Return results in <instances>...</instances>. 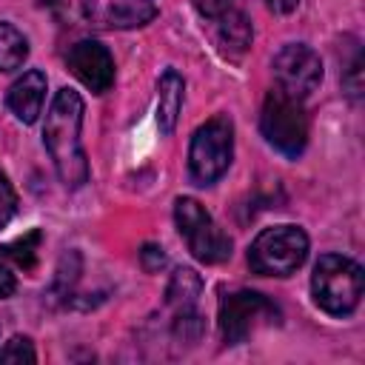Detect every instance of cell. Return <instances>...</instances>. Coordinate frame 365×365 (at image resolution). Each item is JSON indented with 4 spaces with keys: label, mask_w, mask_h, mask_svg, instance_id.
Here are the masks:
<instances>
[{
    "label": "cell",
    "mask_w": 365,
    "mask_h": 365,
    "mask_svg": "<svg viewBox=\"0 0 365 365\" xmlns=\"http://www.w3.org/2000/svg\"><path fill=\"white\" fill-rule=\"evenodd\" d=\"M26 57H29L26 37L11 23H0V71L20 68L26 63Z\"/></svg>",
    "instance_id": "9a60e30c"
},
{
    "label": "cell",
    "mask_w": 365,
    "mask_h": 365,
    "mask_svg": "<svg viewBox=\"0 0 365 365\" xmlns=\"http://www.w3.org/2000/svg\"><path fill=\"white\" fill-rule=\"evenodd\" d=\"M231 157H234V125L225 114H217L208 123H202L191 137V148H188L191 180L197 185L217 182L228 171Z\"/></svg>",
    "instance_id": "3957f363"
},
{
    "label": "cell",
    "mask_w": 365,
    "mask_h": 365,
    "mask_svg": "<svg viewBox=\"0 0 365 365\" xmlns=\"http://www.w3.org/2000/svg\"><path fill=\"white\" fill-rule=\"evenodd\" d=\"M83 14L97 29H140L157 17L151 0H83Z\"/></svg>",
    "instance_id": "30bf717a"
},
{
    "label": "cell",
    "mask_w": 365,
    "mask_h": 365,
    "mask_svg": "<svg viewBox=\"0 0 365 365\" xmlns=\"http://www.w3.org/2000/svg\"><path fill=\"white\" fill-rule=\"evenodd\" d=\"M174 220L188 242V251L200 262L217 265L231 257V237L211 220V214L194 197H180L174 202Z\"/></svg>",
    "instance_id": "8992f818"
},
{
    "label": "cell",
    "mask_w": 365,
    "mask_h": 365,
    "mask_svg": "<svg viewBox=\"0 0 365 365\" xmlns=\"http://www.w3.org/2000/svg\"><path fill=\"white\" fill-rule=\"evenodd\" d=\"M202 291V279L194 268H177L171 274V282L165 288V302L174 308V311H185V308H194L197 305V297Z\"/></svg>",
    "instance_id": "5bb4252c"
},
{
    "label": "cell",
    "mask_w": 365,
    "mask_h": 365,
    "mask_svg": "<svg viewBox=\"0 0 365 365\" xmlns=\"http://www.w3.org/2000/svg\"><path fill=\"white\" fill-rule=\"evenodd\" d=\"M182 97H185V80L174 68H165L157 83V125L163 134L174 131L177 117L182 111Z\"/></svg>",
    "instance_id": "4fadbf2b"
},
{
    "label": "cell",
    "mask_w": 365,
    "mask_h": 365,
    "mask_svg": "<svg viewBox=\"0 0 365 365\" xmlns=\"http://www.w3.org/2000/svg\"><path fill=\"white\" fill-rule=\"evenodd\" d=\"M66 66L94 94H106L114 86V57L97 40H77L66 54Z\"/></svg>",
    "instance_id": "9c48e42d"
},
{
    "label": "cell",
    "mask_w": 365,
    "mask_h": 365,
    "mask_svg": "<svg viewBox=\"0 0 365 365\" xmlns=\"http://www.w3.org/2000/svg\"><path fill=\"white\" fill-rule=\"evenodd\" d=\"M43 100H46V74L37 68L17 77L6 94V106L20 123H34L43 114Z\"/></svg>",
    "instance_id": "8fae6325"
},
{
    "label": "cell",
    "mask_w": 365,
    "mask_h": 365,
    "mask_svg": "<svg viewBox=\"0 0 365 365\" xmlns=\"http://www.w3.org/2000/svg\"><path fill=\"white\" fill-rule=\"evenodd\" d=\"M259 128L265 140L285 157H299L308 145V114L299 100L288 97L279 88L265 94L259 111Z\"/></svg>",
    "instance_id": "5b68a950"
},
{
    "label": "cell",
    "mask_w": 365,
    "mask_h": 365,
    "mask_svg": "<svg viewBox=\"0 0 365 365\" xmlns=\"http://www.w3.org/2000/svg\"><path fill=\"white\" fill-rule=\"evenodd\" d=\"M37 359V354H34V345H31V339L29 336H11L9 342H6V348L0 351V362H17V365H31Z\"/></svg>",
    "instance_id": "ac0fdd59"
},
{
    "label": "cell",
    "mask_w": 365,
    "mask_h": 365,
    "mask_svg": "<svg viewBox=\"0 0 365 365\" xmlns=\"http://www.w3.org/2000/svg\"><path fill=\"white\" fill-rule=\"evenodd\" d=\"M308 257V237L297 225L265 228L248 248V265L262 277H288Z\"/></svg>",
    "instance_id": "277c9868"
},
{
    "label": "cell",
    "mask_w": 365,
    "mask_h": 365,
    "mask_svg": "<svg viewBox=\"0 0 365 365\" xmlns=\"http://www.w3.org/2000/svg\"><path fill=\"white\" fill-rule=\"evenodd\" d=\"M14 288H17V279H14V274L9 271V265H6V262H3V257H0V299L11 297V294H14Z\"/></svg>",
    "instance_id": "7402d4cb"
},
{
    "label": "cell",
    "mask_w": 365,
    "mask_h": 365,
    "mask_svg": "<svg viewBox=\"0 0 365 365\" xmlns=\"http://www.w3.org/2000/svg\"><path fill=\"white\" fill-rule=\"evenodd\" d=\"M237 3H240V0H194L197 11H200L202 17H208V20H217V17H222L225 11L237 9Z\"/></svg>",
    "instance_id": "44dd1931"
},
{
    "label": "cell",
    "mask_w": 365,
    "mask_h": 365,
    "mask_svg": "<svg viewBox=\"0 0 365 365\" xmlns=\"http://www.w3.org/2000/svg\"><path fill=\"white\" fill-rule=\"evenodd\" d=\"M277 322H279V308L257 291H234L220 299V334L228 345H240L257 328Z\"/></svg>",
    "instance_id": "52a82bcc"
},
{
    "label": "cell",
    "mask_w": 365,
    "mask_h": 365,
    "mask_svg": "<svg viewBox=\"0 0 365 365\" xmlns=\"http://www.w3.org/2000/svg\"><path fill=\"white\" fill-rule=\"evenodd\" d=\"M205 325H202V317L197 314V308H185V311H177L174 317V336L182 339V342H197L202 336Z\"/></svg>",
    "instance_id": "e0dca14e"
},
{
    "label": "cell",
    "mask_w": 365,
    "mask_h": 365,
    "mask_svg": "<svg viewBox=\"0 0 365 365\" xmlns=\"http://www.w3.org/2000/svg\"><path fill=\"white\" fill-rule=\"evenodd\" d=\"M80 125H83L80 94L71 88H60L46 114L43 143L48 148V157L54 160L60 180L68 188H80L88 180V160L80 143Z\"/></svg>",
    "instance_id": "6da1fadb"
},
{
    "label": "cell",
    "mask_w": 365,
    "mask_h": 365,
    "mask_svg": "<svg viewBox=\"0 0 365 365\" xmlns=\"http://www.w3.org/2000/svg\"><path fill=\"white\" fill-rule=\"evenodd\" d=\"M362 288H365V274L359 262L342 254H322L317 259L311 291H314V302L325 314L334 317L351 314L362 299Z\"/></svg>",
    "instance_id": "7a4b0ae2"
},
{
    "label": "cell",
    "mask_w": 365,
    "mask_h": 365,
    "mask_svg": "<svg viewBox=\"0 0 365 365\" xmlns=\"http://www.w3.org/2000/svg\"><path fill=\"white\" fill-rule=\"evenodd\" d=\"M274 80L277 88L285 91L294 100H305L322 80V63L319 54L314 48H308L305 43H288L277 51L274 63Z\"/></svg>",
    "instance_id": "ba28073f"
},
{
    "label": "cell",
    "mask_w": 365,
    "mask_h": 365,
    "mask_svg": "<svg viewBox=\"0 0 365 365\" xmlns=\"http://www.w3.org/2000/svg\"><path fill=\"white\" fill-rule=\"evenodd\" d=\"M140 262H143V268H145L148 274H157V271H163V268H165L168 257H165V251H163L160 245L145 242V245H143V251H140Z\"/></svg>",
    "instance_id": "ffe728a7"
},
{
    "label": "cell",
    "mask_w": 365,
    "mask_h": 365,
    "mask_svg": "<svg viewBox=\"0 0 365 365\" xmlns=\"http://www.w3.org/2000/svg\"><path fill=\"white\" fill-rule=\"evenodd\" d=\"M214 23H217L214 37H217V46H220V51L225 57L237 60V57H242L251 48L254 29H251V20H248V14L242 9H231L222 17H217Z\"/></svg>",
    "instance_id": "7c38bea8"
},
{
    "label": "cell",
    "mask_w": 365,
    "mask_h": 365,
    "mask_svg": "<svg viewBox=\"0 0 365 365\" xmlns=\"http://www.w3.org/2000/svg\"><path fill=\"white\" fill-rule=\"evenodd\" d=\"M40 242H43V231L34 228L29 234H23L20 240H14L11 245H6L3 251L23 268V271H31L37 265V251H40Z\"/></svg>",
    "instance_id": "2e32d148"
},
{
    "label": "cell",
    "mask_w": 365,
    "mask_h": 365,
    "mask_svg": "<svg viewBox=\"0 0 365 365\" xmlns=\"http://www.w3.org/2000/svg\"><path fill=\"white\" fill-rule=\"evenodd\" d=\"M14 214H17V194L6 180V174L0 171V228H6Z\"/></svg>",
    "instance_id": "d6986e66"
},
{
    "label": "cell",
    "mask_w": 365,
    "mask_h": 365,
    "mask_svg": "<svg viewBox=\"0 0 365 365\" xmlns=\"http://www.w3.org/2000/svg\"><path fill=\"white\" fill-rule=\"evenodd\" d=\"M297 3H299V0H265V6H268L271 11H277V14H288V11H294Z\"/></svg>",
    "instance_id": "603a6c76"
}]
</instances>
